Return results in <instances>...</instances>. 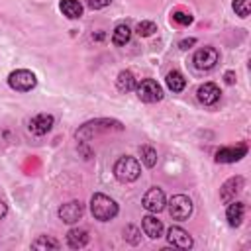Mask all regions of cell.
<instances>
[{"label": "cell", "mask_w": 251, "mask_h": 251, "mask_svg": "<svg viewBox=\"0 0 251 251\" xmlns=\"http://www.w3.org/2000/svg\"><path fill=\"white\" fill-rule=\"evenodd\" d=\"M112 131H124V124L116 118H96V120H88L82 126H78V129L75 131V139L90 141L96 135L112 133Z\"/></svg>", "instance_id": "cell-1"}, {"label": "cell", "mask_w": 251, "mask_h": 251, "mask_svg": "<svg viewBox=\"0 0 251 251\" xmlns=\"http://www.w3.org/2000/svg\"><path fill=\"white\" fill-rule=\"evenodd\" d=\"M118 212H120V206H118V202L114 198H110V196H106L102 192L92 194V198H90V214H92L94 220L110 222V220H114L118 216Z\"/></svg>", "instance_id": "cell-2"}, {"label": "cell", "mask_w": 251, "mask_h": 251, "mask_svg": "<svg viewBox=\"0 0 251 251\" xmlns=\"http://www.w3.org/2000/svg\"><path fill=\"white\" fill-rule=\"evenodd\" d=\"M139 175H141V163L131 155H124L114 163V176L122 184L135 182L139 178Z\"/></svg>", "instance_id": "cell-3"}, {"label": "cell", "mask_w": 251, "mask_h": 251, "mask_svg": "<svg viewBox=\"0 0 251 251\" xmlns=\"http://www.w3.org/2000/svg\"><path fill=\"white\" fill-rule=\"evenodd\" d=\"M8 86L16 92H29L37 86V76L29 69H16L8 75Z\"/></svg>", "instance_id": "cell-4"}, {"label": "cell", "mask_w": 251, "mask_h": 251, "mask_svg": "<svg viewBox=\"0 0 251 251\" xmlns=\"http://www.w3.org/2000/svg\"><path fill=\"white\" fill-rule=\"evenodd\" d=\"M192 210H194V204L186 194H175L169 200V214H171L173 220L184 222L192 216Z\"/></svg>", "instance_id": "cell-5"}, {"label": "cell", "mask_w": 251, "mask_h": 251, "mask_svg": "<svg viewBox=\"0 0 251 251\" xmlns=\"http://www.w3.org/2000/svg\"><path fill=\"white\" fill-rule=\"evenodd\" d=\"M135 92H137V98L141 102H147V104L159 102L165 96L161 84L157 80H153V78H143L139 84H135Z\"/></svg>", "instance_id": "cell-6"}, {"label": "cell", "mask_w": 251, "mask_h": 251, "mask_svg": "<svg viewBox=\"0 0 251 251\" xmlns=\"http://www.w3.org/2000/svg\"><path fill=\"white\" fill-rule=\"evenodd\" d=\"M218 61H220V53H218L216 47H210V45L198 49L194 53V57H192V63H194V67L198 71H210V69H214L218 65Z\"/></svg>", "instance_id": "cell-7"}, {"label": "cell", "mask_w": 251, "mask_h": 251, "mask_svg": "<svg viewBox=\"0 0 251 251\" xmlns=\"http://www.w3.org/2000/svg\"><path fill=\"white\" fill-rule=\"evenodd\" d=\"M165 204H167V198H165L163 188H159V186L149 188V190L143 194V198H141V206H143L147 212H151V214H159V212L165 208Z\"/></svg>", "instance_id": "cell-8"}, {"label": "cell", "mask_w": 251, "mask_h": 251, "mask_svg": "<svg viewBox=\"0 0 251 251\" xmlns=\"http://www.w3.org/2000/svg\"><path fill=\"white\" fill-rule=\"evenodd\" d=\"M57 216H59V220L65 222V224H76V222L84 216V204H82L80 200H71V202L59 206Z\"/></svg>", "instance_id": "cell-9"}, {"label": "cell", "mask_w": 251, "mask_h": 251, "mask_svg": "<svg viewBox=\"0 0 251 251\" xmlns=\"http://www.w3.org/2000/svg\"><path fill=\"white\" fill-rule=\"evenodd\" d=\"M165 237H167V243L173 245V247H176V249H192V245H194L190 233L186 229L178 227V226H171L167 229V235Z\"/></svg>", "instance_id": "cell-10"}, {"label": "cell", "mask_w": 251, "mask_h": 251, "mask_svg": "<svg viewBox=\"0 0 251 251\" xmlns=\"http://www.w3.org/2000/svg\"><path fill=\"white\" fill-rule=\"evenodd\" d=\"M243 186H245V178L241 176V175H235V176H229L224 184H222V188H220V200L222 202H231V200H235V196L243 190Z\"/></svg>", "instance_id": "cell-11"}, {"label": "cell", "mask_w": 251, "mask_h": 251, "mask_svg": "<svg viewBox=\"0 0 251 251\" xmlns=\"http://www.w3.org/2000/svg\"><path fill=\"white\" fill-rule=\"evenodd\" d=\"M247 151L249 149H247L245 143H239L235 147H222V149L216 151V163H224V165L237 163V161H241L247 155Z\"/></svg>", "instance_id": "cell-12"}, {"label": "cell", "mask_w": 251, "mask_h": 251, "mask_svg": "<svg viewBox=\"0 0 251 251\" xmlns=\"http://www.w3.org/2000/svg\"><path fill=\"white\" fill-rule=\"evenodd\" d=\"M220 96H222V92H220L218 84H214V82H204L196 88V98L204 106H214L220 100Z\"/></svg>", "instance_id": "cell-13"}, {"label": "cell", "mask_w": 251, "mask_h": 251, "mask_svg": "<svg viewBox=\"0 0 251 251\" xmlns=\"http://www.w3.org/2000/svg\"><path fill=\"white\" fill-rule=\"evenodd\" d=\"M53 124H55V118L51 114H37L29 120V131L33 135H45L51 131Z\"/></svg>", "instance_id": "cell-14"}, {"label": "cell", "mask_w": 251, "mask_h": 251, "mask_svg": "<svg viewBox=\"0 0 251 251\" xmlns=\"http://www.w3.org/2000/svg\"><path fill=\"white\" fill-rule=\"evenodd\" d=\"M141 229H143V233H145L149 239H159V237L163 235V231H165L163 222H161L159 218L151 216V214H147V216L141 218Z\"/></svg>", "instance_id": "cell-15"}, {"label": "cell", "mask_w": 251, "mask_h": 251, "mask_svg": "<svg viewBox=\"0 0 251 251\" xmlns=\"http://www.w3.org/2000/svg\"><path fill=\"white\" fill-rule=\"evenodd\" d=\"M88 241H90V235L84 227H73L67 231V245L71 249H82L88 245Z\"/></svg>", "instance_id": "cell-16"}, {"label": "cell", "mask_w": 251, "mask_h": 251, "mask_svg": "<svg viewBox=\"0 0 251 251\" xmlns=\"http://www.w3.org/2000/svg\"><path fill=\"white\" fill-rule=\"evenodd\" d=\"M243 214H245V206L243 202H237V200H231L227 202V210H226V220L231 227H239L241 222H243Z\"/></svg>", "instance_id": "cell-17"}, {"label": "cell", "mask_w": 251, "mask_h": 251, "mask_svg": "<svg viewBox=\"0 0 251 251\" xmlns=\"http://www.w3.org/2000/svg\"><path fill=\"white\" fill-rule=\"evenodd\" d=\"M59 8H61L63 16L69 18V20H78L82 16V12H84V8H82V4L78 0H61Z\"/></svg>", "instance_id": "cell-18"}, {"label": "cell", "mask_w": 251, "mask_h": 251, "mask_svg": "<svg viewBox=\"0 0 251 251\" xmlns=\"http://www.w3.org/2000/svg\"><path fill=\"white\" fill-rule=\"evenodd\" d=\"M135 84H137V80H135V76H133L131 71H120V75L116 78V88L120 92H124V94L126 92H131L135 88Z\"/></svg>", "instance_id": "cell-19"}, {"label": "cell", "mask_w": 251, "mask_h": 251, "mask_svg": "<svg viewBox=\"0 0 251 251\" xmlns=\"http://www.w3.org/2000/svg\"><path fill=\"white\" fill-rule=\"evenodd\" d=\"M165 82H167V88L173 90V92H182L184 86H186V78L182 76L180 71H171V73H167Z\"/></svg>", "instance_id": "cell-20"}, {"label": "cell", "mask_w": 251, "mask_h": 251, "mask_svg": "<svg viewBox=\"0 0 251 251\" xmlns=\"http://www.w3.org/2000/svg\"><path fill=\"white\" fill-rule=\"evenodd\" d=\"M129 39H131V29H129V25H127V24L116 25V29H114V33H112V43L118 45V47H124Z\"/></svg>", "instance_id": "cell-21"}, {"label": "cell", "mask_w": 251, "mask_h": 251, "mask_svg": "<svg viewBox=\"0 0 251 251\" xmlns=\"http://www.w3.org/2000/svg\"><path fill=\"white\" fill-rule=\"evenodd\" d=\"M61 243L49 235H39L37 239L31 241V249H39V251H45V249H59Z\"/></svg>", "instance_id": "cell-22"}, {"label": "cell", "mask_w": 251, "mask_h": 251, "mask_svg": "<svg viewBox=\"0 0 251 251\" xmlns=\"http://www.w3.org/2000/svg\"><path fill=\"white\" fill-rule=\"evenodd\" d=\"M139 153H141V163H143L147 169H153V167L157 165V151H155L151 145H143V147L139 149Z\"/></svg>", "instance_id": "cell-23"}, {"label": "cell", "mask_w": 251, "mask_h": 251, "mask_svg": "<svg viewBox=\"0 0 251 251\" xmlns=\"http://www.w3.org/2000/svg\"><path fill=\"white\" fill-rule=\"evenodd\" d=\"M155 31H157V24L151 22V20H143V22H139L137 27H135V33L141 35V37H149V35H153Z\"/></svg>", "instance_id": "cell-24"}, {"label": "cell", "mask_w": 251, "mask_h": 251, "mask_svg": "<svg viewBox=\"0 0 251 251\" xmlns=\"http://www.w3.org/2000/svg\"><path fill=\"white\" fill-rule=\"evenodd\" d=\"M124 239L127 241V243H131V245H137L139 241H141V231L135 227V226H126L124 227Z\"/></svg>", "instance_id": "cell-25"}, {"label": "cell", "mask_w": 251, "mask_h": 251, "mask_svg": "<svg viewBox=\"0 0 251 251\" xmlns=\"http://www.w3.org/2000/svg\"><path fill=\"white\" fill-rule=\"evenodd\" d=\"M231 8H233V12L239 18H247L249 12H251V0H233L231 2Z\"/></svg>", "instance_id": "cell-26"}, {"label": "cell", "mask_w": 251, "mask_h": 251, "mask_svg": "<svg viewBox=\"0 0 251 251\" xmlns=\"http://www.w3.org/2000/svg\"><path fill=\"white\" fill-rule=\"evenodd\" d=\"M171 18H173V22L175 24H178V25H190L192 24V14H188V12H182V10H175L173 14H171Z\"/></svg>", "instance_id": "cell-27"}, {"label": "cell", "mask_w": 251, "mask_h": 251, "mask_svg": "<svg viewBox=\"0 0 251 251\" xmlns=\"http://www.w3.org/2000/svg\"><path fill=\"white\" fill-rule=\"evenodd\" d=\"M84 2H86V6L90 10H102V8L112 4V0H84Z\"/></svg>", "instance_id": "cell-28"}, {"label": "cell", "mask_w": 251, "mask_h": 251, "mask_svg": "<svg viewBox=\"0 0 251 251\" xmlns=\"http://www.w3.org/2000/svg\"><path fill=\"white\" fill-rule=\"evenodd\" d=\"M196 43V37H188V39H180L178 41V47L180 49H188V47H192Z\"/></svg>", "instance_id": "cell-29"}, {"label": "cell", "mask_w": 251, "mask_h": 251, "mask_svg": "<svg viewBox=\"0 0 251 251\" xmlns=\"http://www.w3.org/2000/svg\"><path fill=\"white\" fill-rule=\"evenodd\" d=\"M224 82L226 84H235V73L233 71H226L224 73Z\"/></svg>", "instance_id": "cell-30"}, {"label": "cell", "mask_w": 251, "mask_h": 251, "mask_svg": "<svg viewBox=\"0 0 251 251\" xmlns=\"http://www.w3.org/2000/svg\"><path fill=\"white\" fill-rule=\"evenodd\" d=\"M6 214H8V206H6V202H2V200H0V220H4V218H6Z\"/></svg>", "instance_id": "cell-31"}]
</instances>
